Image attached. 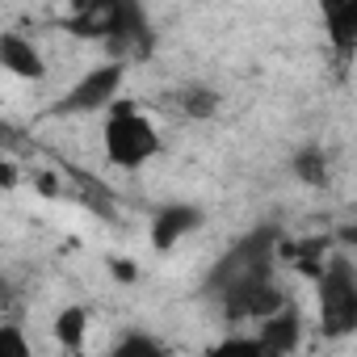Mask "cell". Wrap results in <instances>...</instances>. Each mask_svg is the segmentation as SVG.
<instances>
[{
	"label": "cell",
	"mask_w": 357,
	"mask_h": 357,
	"mask_svg": "<svg viewBox=\"0 0 357 357\" xmlns=\"http://www.w3.org/2000/svg\"><path fill=\"white\" fill-rule=\"evenodd\" d=\"M84 328H89V315H84V307H76V303H68V307L55 315V340H59L63 349H80Z\"/></svg>",
	"instance_id": "8fae6325"
},
{
	"label": "cell",
	"mask_w": 357,
	"mask_h": 357,
	"mask_svg": "<svg viewBox=\"0 0 357 357\" xmlns=\"http://www.w3.org/2000/svg\"><path fill=\"white\" fill-rule=\"evenodd\" d=\"M105 51H109V59L114 63H139V59H147L151 55V47H155V34H151V26H147V13L139 9V5H109V22H105Z\"/></svg>",
	"instance_id": "277c9868"
},
{
	"label": "cell",
	"mask_w": 357,
	"mask_h": 357,
	"mask_svg": "<svg viewBox=\"0 0 357 357\" xmlns=\"http://www.w3.org/2000/svg\"><path fill=\"white\" fill-rule=\"evenodd\" d=\"M105 155L118 168H143L151 155H160V130L135 109V105H114L101 130Z\"/></svg>",
	"instance_id": "3957f363"
},
{
	"label": "cell",
	"mask_w": 357,
	"mask_h": 357,
	"mask_svg": "<svg viewBox=\"0 0 357 357\" xmlns=\"http://www.w3.org/2000/svg\"><path fill=\"white\" fill-rule=\"evenodd\" d=\"M0 357H34V349H30V340H26V332L17 324L0 328Z\"/></svg>",
	"instance_id": "9a60e30c"
},
{
	"label": "cell",
	"mask_w": 357,
	"mask_h": 357,
	"mask_svg": "<svg viewBox=\"0 0 357 357\" xmlns=\"http://www.w3.org/2000/svg\"><path fill=\"white\" fill-rule=\"evenodd\" d=\"M202 357H282V353H273L261 336H223Z\"/></svg>",
	"instance_id": "30bf717a"
},
{
	"label": "cell",
	"mask_w": 357,
	"mask_h": 357,
	"mask_svg": "<svg viewBox=\"0 0 357 357\" xmlns=\"http://www.w3.org/2000/svg\"><path fill=\"white\" fill-rule=\"evenodd\" d=\"M105 357H164V349H160V340L147 336V332H126Z\"/></svg>",
	"instance_id": "5bb4252c"
},
{
	"label": "cell",
	"mask_w": 357,
	"mask_h": 357,
	"mask_svg": "<svg viewBox=\"0 0 357 357\" xmlns=\"http://www.w3.org/2000/svg\"><path fill=\"white\" fill-rule=\"evenodd\" d=\"M273 353H282V357H290L294 349H298V340H303V319H298V311L286 303L278 315H269L265 324H261V332H257Z\"/></svg>",
	"instance_id": "9c48e42d"
},
{
	"label": "cell",
	"mask_w": 357,
	"mask_h": 357,
	"mask_svg": "<svg viewBox=\"0 0 357 357\" xmlns=\"http://www.w3.org/2000/svg\"><path fill=\"white\" fill-rule=\"evenodd\" d=\"M194 227H202V211H198V206L168 202V206L155 215V223H151V248L164 252V248H172V244H181Z\"/></svg>",
	"instance_id": "52a82bcc"
},
{
	"label": "cell",
	"mask_w": 357,
	"mask_h": 357,
	"mask_svg": "<svg viewBox=\"0 0 357 357\" xmlns=\"http://www.w3.org/2000/svg\"><path fill=\"white\" fill-rule=\"evenodd\" d=\"M122 76H126V68L114 63V59L89 68V72L59 97L55 114H97V109H114V105H118L114 97H118V89H122Z\"/></svg>",
	"instance_id": "5b68a950"
},
{
	"label": "cell",
	"mask_w": 357,
	"mask_h": 357,
	"mask_svg": "<svg viewBox=\"0 0 357 357\" xmlns=\"http://www.w3.org/2000/svg\"><path fill=\"white\" fill-rule=\"evenodd\" d=\"M0 68H9L22 80H43L47 76V63H43L38 47L22 34H0Z\"/></svg>",
	"instance_id": "ba28073f"
},
{
	"label": "cell",
	"mask_w": 357,
	"mask_h": 357,
	"mask_svg": "<svg viewBox=\"0 0 357 357\" xmlns=\"http://www.w3.org/2000/svg\"><path fill=\"white\" fill-rule=\"evenodd\" d=\"M176 105H181V114H190V118H211L219 109V93L211 84H190V89L176 93Z\"/></svg>",
	"instance_id": "7c38bea8"
},
{
	"label": "cell",
	"mask_w": 357,
	"mask_h": 357,
	"mask_svg": "<svg viewBox=\"0 0 357 357\" xmlns=\"http://www.w3.org/2000/svg\"><path fill=\"white\" fill-rule=\"evenodd\" d=\"M315 315L319 336L344 340L357 332V261L344 252H332L315 273Z\"/></svg>",
	"instance_id": "7a4b0ae2"
},
{
	"label": "cell",
	"mask_w": 357,
	"mask_h": 357,
	"mask_svg": "<svg viewBox=\"0 0 357 357\" xmlns=\"http://www.w3.org/2000/svg\"><path fill=\"white\" fill-rule=\"evenodd\" d=\"M324 34L340 59L357 55V0H324Z\"/></svg>",
	"instance_id": "8992f818"
},
{
	"label": "cell",
	"mask_w": 357,
	"mask_h": 357,
	"mask_svg": "<svg viewBox=\"0 0 357 357\" xmlns=\"http://www.w3.org/2000/svg\"><path fill=\"white\" fill-rule=\"evenodd\" d=\"M278 227H252L248 236H240L211 269L206 278V294L219 303L227 324L240 319H269L286 307V294L273 282V265H278Z\"/></svg>",
	"instance_id": "6da1fadb"
},
{
	"label": "cell",
	"mask_w": 357,
	"mask_h": 357,
	"mask_svg": "<svg viewBox=\"0 0 357 357\" xmlns=\"http://www.w3.org/2000/svg\"><path fill=\"white\" fill-rule=\"evenodd\" d=\"M294 176L307 181V185H328V160H324V151L319 147H303L294 155Z\"/></svg>",
	"instance_id": "4fadbf2b"
}]
</instances>
